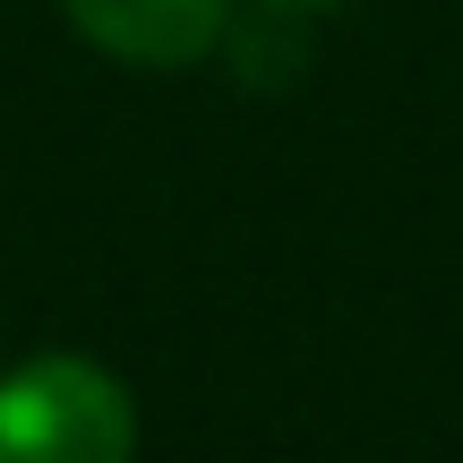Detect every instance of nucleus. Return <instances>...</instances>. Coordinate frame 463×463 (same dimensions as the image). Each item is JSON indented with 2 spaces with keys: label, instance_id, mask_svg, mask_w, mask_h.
Segmentation results:
<instances>
[{
  "label": "nucleus",
  "instance_id": "nucleus-1",
  "mask_svg": "<svg viewBox=\"0 0 463 463\" xmlns=\"http://www.w3.org/2000/svg\"><path fill=\"white\" fill-rule=\"evenodd\" d=\"M137 403L86 352H34L0 378V463H129Z\"/></svg>",
  "mask_w": 463,
  "mask_h": 463
},
{
  "label": "nucleus",
  "instance_id": "nucleus-2",
  "mask_svg": "<svg viewBox=\"0 0 463 463\" xmlns=\"http://www.w3.org/2000/svg\"><path fill=\"white\" fill-rule=\"evenodd\" d=\"M61 17L129 69H189L223 43L232 0H61Z\"/></svg>",
  "mask_w": 463,
  "mask_h": 463
},
{
  "label": "nucleus",
  "instance_id": "nucleus-3",
  "mask_svg": "<svg viewBox=\"0 0 463 463\" xmlns=\"http://www.w3.org/2000/svg\"><path fill=\"white\" fill-rule=\"evenodd\" d=\"M275 9H326V0H275Z\"/></svg>",
  "mask_w": 463,
  "mask_h": 463
}]
</instances>
